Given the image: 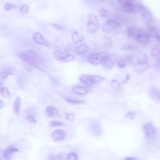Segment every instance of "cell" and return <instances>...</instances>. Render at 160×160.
Segmentation results:
<instances>
[{"label": "cell", "mask_w": 160, "mask_h": 160, "mask_svg": "<svg viewBox=\"0 0 160 160\" xmlns=\"http://www.w3.org/2000/svg\"><path fill=\"white\" fill-rule=\"evenodd\" d=\"M18 56L22 61L29 66L35 67L42 72H46L39 64L42 61L41 58L36 52L32 51H26L24 52H19Z\"/></svg>", "instance_id": "1"}, {"label": "cell", "mask_w": 160, "mask_h": 160, "mask_svg": "<svg viewBox=\"0 0 160 160\" xmlns=\"http://www.w3.org/2000/svg\"><path fill=\"white\" fill-rule=\"evenodd\" d=\"M79 79L81 82L88 86H91L99 84L105 80V79L101 76L88 74H82L79 78Z\"/></svg>", "instance_id": "2"}, {"label": "cell", "mask_w": 160, "mask_h": 160, "mask_svg": "<svg viewBox=\"0 0 160 160\" xmlns=\"http://www.w3.org/2000/svg\"><path fill=\"white\" fill-rule=\"evenodd\" d=\"M99 28V22L98 18L95 14L89 12L88 15L86 22V29L89 33H96Z\"/></svg>", "instance_id": "3"}, {"label": "cell", "mask_w": 160, "mask_h": 160, "mask_svg": "<svg viewBox=\"0 0 160 160\" xmlns=\"http://www.w3.org/2000/svg\"><path fill=\"white\" fill-rule=\"evenodd\" d=\"M148 57L144 54H141L135 64H134V69L138 72H142L148 69L149 63L148 62Z\"/></svg>", "instance_id": "4"}, {"label": "cell", "mask_w": 160, "mask_h": 160, "mask_svg": "<svg viewBox=\"0 0 160 160\" xmlns=\"http://www.w3.org/2000/svg\"><path fill=\"white\" fill-rule=\"evenodd\" d=\"M121 29V25L114 21H107L102 26V30L108 34H114L119 32Z\"/></svg>", "instance_id": "5"}, {"label": "cell", "mask_w": 160, "mask_h": 160, "mask_svg": "<svg viewBox=\"0 0 160 160\" xmlns=\"http://www.w3.org/2000/svg\"><path fill=\"white\" fill-rule=\"evenodd\" d=\"M110 54L107 51H101L99 52L93 53L88 57V61L94 65H98L107 58Z\"/></svg>", "instance_id": "6"}, {"label": "cell", "mask_w": 160, "mask_h": 160, "mask_svg": "<svg viewBox=\"0 0 160 160\" xmlns=\"http://www.w3.org/2000/svg\"><path fill=\"white\" fill-rule=\"evenodd\" d=\"M52 56L54 59L56 60L63 62H70L74 60V57L66 52H63L61 49H56L53 53Z\"/></svg>", "instance_id": "7"}, {"label": "cell", "mask_w": 160, "mask_h": 160, "mask_svg": "<svg viewBox=\"0 0 160 160\" xmlns=\"http://www.w3.org/2000/svg\"><path fill=\"white\" fill-rule=\"evenodd\" d=\"M142 131L145 135V137L148 139H153L156 134V130L152 122H148L144 124L142 126Z\"/></svg>", "instance_id": "8"}, {"label": "cell", "mask_w": 160, "mask_h": 160, "mask_svg": "<svg viewBox=\"0 0 160 160\" xmlns=\"http://www.w3.org/2000/svg\"><path fill=\"white\" fill-rule=\"evenodd\" d=\"M144 31L139 27L132 26L126 28L124 31V34L128 38L136 39Z\"/></svg>", "instance_id": "9"}, {"label": "cell", "mask_w": 160, "mask_h": 160, "mask_svg": "<svg viewBox=\"0 0 160 160\" xmlns=\"http://www.w3.org/2000/svg\"><path fill=\"white\" fill-rule=\"evenodd\" d=\"M133 61V57L132 54H122L120 58L116 61V64L118 67L123 68L126 67L128 64H131Z\"/></svg>", "instance_id": "10"}, {"label": "cell", "mask_w": 160, "mask_h": 160, "mask_svg": "<svg viewBox=\"0 0 160 160\" xmlns=\"http://www.w3.org/2000/svg\"><path fill=\"white\" fill-rule=\"evenodd\" d=\"M138 2H129L122 4L121 9L127 13H136L139 11Z\"/></svg>", "instance_id": "11"}, {"label": "cell", "mask_w": 160, "mask_h": 160, "mask_svg": "<svg viewBox=\"0 0 160 160\" xmlns=\"http://www.w3.org/2000/svg\"><path fill=\"white\" fill-rule=\"evenodd\" d=\"M89 130L94 136H99L101 135L102 129L101 125L97 121H92L89 126Z\"/></svg>", "instance_id": "12"}, {"label": "cell", "mask_w": 160, "mask_h": 160, "mask_svg": "<svg viewBox=\"0 0 160 160\" xmlns=\"http://www.w3.org/2000/svg\"><path fill=\"white\" fill-rule=\"evenodd\" d=\"M32 38L34 42L39 45H42L46 47H48L49 45V42L46 40V39L42 35V34H41L39 32H34L32 35Z\"/></svg>", "instance_id": "13"}, {"label": "cell", "mask_w": 160, "mask_h": 160, "mask_svg": "<svg viewBox=\"0 0 160 160\" xmlns=\"http://www.w3.org/2000/svg\"><path fill=\"white\" fill-rule=\"evenodd\" d=\"M116 62V60L114 58L113 55H109L107 58H106L101 63L102 67L106 70L111 69Z\"/></svg>", "instance_id": "14"}, {"label": "cell", "mask_w": 160, "mask_h": 160, "mask_svg": "<svg viewBox=\"0 0 160 160\" xmlns=\"http://www.w3.org/2000/svg\"><path fill=\"white\" fill-rule=\"evenodd\" d=\"M90 91V88L81 85H76L72 88V92L77 95H86L89 93Z\"/></svg>", "instance_id": "15"}, {"label": "cell", "mask_w": 160, "mask_h": 160, "mask_svg": "<svg viewBox=\"0 0 160 160\" xmlns=\"http://www.w3.org/2000/svg\"><path fill=\"white\" fill-rule=\"evenodd\" d=\"M138 9L139 11L140 12V13L146 21L151 19H153L152 14H151V11L142 4H138Z\"/></svg>", "instance_id": "16"}, {"label": "cell", "mask_w": 160, "mask_h": 160, "mask_svg": "<svg viewBox=\"0 0 160 160\" xmlns=\"http://www.w3.org/2000/svg\"><path fill=\"white\" fill-rule=\"evenodd\" d=\"M67 132L63 129H56L52 132L51 136L54 141H61L65 138Z\"/></svg>", "instance_id": "17"}, {"label": "cell", "mask_w": 160, "mask_h": 160, "mask_svg": "<svg viewBox=\"0 0 160 160\" xmlns=\"http://www.w3.org/2000/svg\"><path fill=\"white\" fill-rule=\"evenodd\" d=\"M16 152H19V149L13 146H9L6 148L3 151V158L6 159H9L10 156Z\"/></svg>", "instance_id": "18"}, {"label": "cell", "mask_w": 160, "mask_h": 160, "mask_svg": "<svg viewBox=\"0 0 160 160\" xmlns=\"http://www.w3.org/2000/svg\"><path fill=\"white\" fill-rule=\"evenodd\" d=\"M149 38H150V36L149 35V34L147 32L144 31L135 40L138 44L145 45L149 42Z\"/></svg>", "instance_id": "19"}, {"label": "cell", "mask_w": 160, "mask_h": 160, "mask_svg": "<svg viewBox=\"0 0 160 160\" xmlns=\"http://www.w3.org/2000/svg\"><path fill=\"white\" fill-rule=\"evenodd\" d=\"M88 50V46L85 43H82L74 48V51L77 55H81Z\"/></svg>", "instance_id": "20"}, {"label": "cell", "mask_w": 160, "mask_h": 160, "mask_svg": "<svg viewBox=\"0 0 160 160\" xmlns=\"http://www.w3.org/2000/svg\"><path fill=\"white\" fill-rule=\"evenodd\" d=\"M13 108H14V112L16 114H19L20 113L21 108V99L19 96H17L14 101Z\"/></svg>", "instance_id": "21"}, {"label": "cell", "mask_w": 160, "mask_h": 160, "mask_svg": "<svg viewBox=\"0 0 160 160\" xmlns=\"http://www.w3.org/2000/svg\"><path fill=\"white\" fill-rule=\"evenodd\" d=\"M45 113L48 117L51 118V117L54 116L55 115H56L58 113V109L54 106H49L46 108Z\"/></svg>", "instance_id": "22"}, {"label": "cell", "mask_w": 160, "mask_h": 160, "mask_svg": "<svg viewBox=\"0 0 160 160\" xmlns=\"http://www.w3.org/2000/svg\"><path fill=\"white\" fill-rule=\"evenodd\" d=\"M14 70L11 68H4L1 70V77L2 79H6L9 76L13 74Z\"/></svg>", "instance_id": "23"}, {"label": "cell", "mask_w": 160, "mask_h": 160, "mask_svg": "<svg viewBox=\"0 0 160 160\" xmlns=\"http://www.w3.org/2000/svg\"><path fill=\"white\" fill-rule=\"evenodd\" d=\"M71 39L74 43L77 44L82 42L84 40V36L80 35L78 32L74 31L71 34Z\"/></svg>", "instance_id": "24"}, {"label": "cell", "mask_w": 160, "mask_h": 160, "mask_svg": "<svg viewBox=\"0 0 160 160\" xmlns=\"http://www.w3.org/2000/svg\"><path fill=\"white\" fill-rule=\"evenodd\" d=\"M111 88L116 92H120L121 90V86L120 82L116 79H112L110 82Z\"/></svg>", "instance_id": "25"}, {"label": "cell", "mask_w": 160, "mask_h": 160, "mask_svg": "<svg viewBox=\"0 0 160 160\" xmlns=\"http://www.w3.org/2000/svg\"><path fill=\"white\" fill-rule=\"evenodd\" d=\"M102 40V45L105 48L109 49L113 46V42L110 38L106 36H104Z\"/></svg>", "instance_id": "26"}, {"label": "cell", "mask_w": 160, "mask_h": 160, "mask_svg": "<svg viewBox=\"0 0 160 160\" xmlns=\"http://www.w3.org/2000/svg\"><path fill=\"white\" fill-rule=\"evenodd\" d=\"M151 55L153 58H158L160 56V43L156 44L151 51Z\"/></svg>", "instance_id": "27"}, {"label": "cell", "mask_w": 160, "mask_h": 160, "mask_svg": "<svg viewBox=\"0 0 160 160\" xmlns=\"http://www.w3.org/2000/svg\"><path fill=\"white\" fill-rule=\"evenodd\" d=\"M64 99L68 102L72 104H83V103L85 102V101H83V100H81V99H74V98H68V97H66L64 98Z\"/></svg>", "instance_id": "28"}, {"label": "cell", "mask_w": 160, "mask_h": 160, "mask_svg": "<svg viewBox=\"0 0 160 160\" xmlns=\"http://www.w3.org/2000/svg\"><path fill=\"white\" fill-rule=\"evenodd\" d=\"M1 94L4 98H10L11 96V93L9 91V89L6 86H1Z\"/></svg>", "instance_id": "29"}, {"label": "cell", "mask_w": 160, "mask_h": 160, "mask_svg": "<svg viewBox=\"0 0 160 160\" xmlns=\"http://www.w3.org/2000/svg\"><path fill=\"white\" fill-rule=\"evenodd\" d=\"M121 49L123 51H135L137 49V47L132 45V44H122V47H121Z\"/></svg>", "instance_id": "30"}, {"label": "cell", "mask_w": 160, "mask_h": 160, "mask_svg": "<svg viewBox=\"0 0 160 160\" xmlns=\"http://www.w3.org/2000/svg\"><path fill=\"white\" fill-rule=\"evenodd\" d=\"M149 92H150L151 96L152 97V99H158V93H159V91H158V89L155 87H152L150 89Z\"/></svg>", "instance_id": "31"}, {"label": "cell", "mask_w": 160, "mask_h": 160, "mask_svg": "<svg viewBox=\"0 0 160 160\" xmlns=\"http://www.w3.org/2000/svg\"><path fill=\"white\" fill-rule=\"evenodd\" d=\"M98 14L101 18H108L109 16V12L104 9H100L98 10Z\"/></svg>", "instance_id": "32"}, {"label": "cell", "mask_w": 160, "mask_h": 160, "mask_svg": "<svg viewBox=\"0 0 160 160\" xmlns=\"http://www.w3.org/2000/svg\"><path fill=\"white\" fill-rule=\"evenodd\" d=\"M26 121L29 122V123H31V124H36L37 121H36V119L31 114H28L26 115Z\"/></svg>", "instance_id": "33"}, {"label": "cell", "mask_w": 160, "mask_h": 160, "mask_svg": "<svg viewBox=\"0 0 160 160\" xmlns=\"http://www.w3.org/2000/svg\"><path fill=\"white\" fill-rule=\"evenodd\" d=\"M49 126L51 127H59V126H63L64 124L62 122H60L59 121H51L49 122Z\"/></svg>", "instance_id": "34"}, {"label": "cell", "mask_w": 160, "mask_h": 160, "mask_svg": "<svg viewBox=\"0 0 160 160\" xmlns=\"http://www.w3.org/2000/svg\"><path fill=\"white\" fill-rule=\"evenodd\" d=\"M16 8V5L14 4L7 2L4 6V10L6 11H11Z\"/></svg>", "instance_id": "35"}, {"label": "cell", "mask_w": 160, "mask_h": 160, "mask_svg": "<svg viewBox=\"0 0 160 160\" xmlns=\"http://www.w3.org/2000/svg\"><path fill=\"white\" fill-rule=\"evenodd\" d=\"M21 12L23 14H27L28 12H29V7L27 4H22L21 6Z\"/></svg>", "instance_id": "36"}, {"label": "cell", "mask_w": 160, "mask_h": 160, "mask_svg": "<svg viewBox=\"0 0 160 160\" xmlns=\"http://www.w3.org/2000/svg\"><path fill=\"white\" fill-rule=\"evenodd\" d=\"M75 118V114L72 112H68L66 114V118L68 121L72 122L74 120Z\"/></svg>", "instance_id": "37"}, {"label": "cell", "mask_w": 160, "mask_h": 160, "mask_svg": "<svg viewBox=\"0 0 160 160\" xmlns=\"http://www.w3.org/2000/svg\"><path fill=\"white\" fill-rule=\"evenodd\" d=\"M136 113L134 111H129L126 115V118L129 120H133L135 118Z\"/></svg>", "instance_id": "38"}, {"label": "cell", "mask_w": 160, "mask_h": 160, "mask_svg": "<svg viewBox=\"0 0 160 160\" xmlns=\"http://www.w3.org/2000/svg\"><path fill=\"white\" fill-rule=\"evenodd\" d=\"M67 159L69 160H76L78 159V155L74 152H70L68 154Z\"/></svg>", "instance_id": "39"}, {"label": "cell", "mask_w": 160, "mask_h": 160, "mask_svg": "<svg viewBox=\"0 0 160 160\" xmlns=\"http://www.w3.org/2000/svg\"><path fill=\"white\" fill-rule=\"evenodd\" d=\"M118 1L121 4L129 3V2H137L135 0H118Z\"/></svg>", "instance_id": "40"}, {"label": "cell", "mask_w": 160, "mask_h": 160, "mask_svg": "<svg viewBox=\"0 0 160 160\" xmlns=\"http://www.w3.org/2000/svg\"><path fill=\"white\" fill-rule=\"evenodd\" d=\"M72 49V45L70 42H68L66 46H65V48H64V51L66 52H69L71 51Z\"/></svg>", "instance_id": "41"}, {"label": "cell", "mask_w": 160, "mask_h": 160, "mask_svg": "<svg viewBox=\"0 0 160 160\" xmlns=\"http://www.w3.org/2000/svg\"><path fill=\"white\" fill-rule=\"evenodd\" d=\"M52 27H54V28H56V29H57L58 30H64V28L62 26H59L58 24H52Z\"/></svg>", "instance_id": "42"}, {"label": "cell", "mask_w": 160, "mask_h": 160, "mask_svg": "<svg viewBox=\"0 0 160 160\" xmlns=\"http://www.w3.org/2000/svg\"><path fill=\"white\" fill-rule=\"evenodd\" d=\"M153 37H154L155 39H156L160 42V34H159V32H158V33H156V34H155Z\"/></svg>", "instance_id": "43"}, {"label": "cell", "mask_w": 160, "mask_h": 160, "mask_svg": "<svg viewBox=\"0 0 160 160\" xmlns=\"http://www.w3.org/2000/svg\"><path fill=\"white\" fill-rule=\"evenodd\" d=\"M48 159H55V156L52 154H48Z\"/></svg>", "instance_id": "44"}, {"label": "cell", "mask_w": 160, "mask_h": 160, "mask_svg": "<svg viewBox=\"0 0 160 160\" xmlns=\"http://www.w3.org/2000/svg\"><path fill=\"white\" fill-rule=\"evenodd\" d=\"M155 68L157 69H160V61H159L158 63H156L155 64Z\"/></svg>", "instance_id": "45"}, {"label": "cell", "mask_w": 160, "mask_h": 160, "mask_svg": "<svg viewBox=\"0 0 160 160\" xmlns=\"http://www.w3.org/2000/svg\"><path fill=\"white\" fill-rule=\"evenodd\" d=\"M5 104L3 102V101L2 100H0V108L2 109L4 106Z\"/></svg>", "instance_id": "46"}, {"label": "cell", "mask_w": 160, "mask_h": 160, "mask_svg": "<svg viewBox=\"0 0 160 160\" xmlns=\"http://www.w3.org/2000/svg\"><path fill=\"white\" fill-rule=\"evenodd\" d=\"M124 159H138V158H134V157H126L124 158Z\"/></svg>", "instance_id": "47"}, {"label": "cell", "mask_w": 160, "mask_h": 160, "mask_svg": "<svg viewBox=\"0 0 160 160\" xmlns=\"http://www.w3.org/2000/svg\"><path fill=\"white\" fill-rule=\"evenodd\" d=\"M158 100L160 101V91H159V93H158Z\"/></svg>", "instance_id": "48"}]
</instances>
